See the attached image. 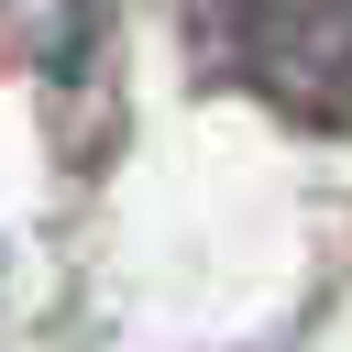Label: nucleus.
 Listing matches in <instances>:
<instances>
[{
    "label": "nucleus",
    "mask_w": 352,
    "mask_h": 352,
    "mask_svg": "<svg viewBox=\"0 0 352 352\" xmlns=\"http://www.w3.org/2000/svg\"><path fill=\"white\" fill-rule=\"evenodd\" d=\"M209 88L286 132H352V0H176Z\"/></svg>",
    "instance_id": "nucleus-1"
}]
</instances>
